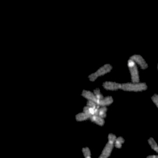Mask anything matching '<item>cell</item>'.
Segmentation results:
<instances>
[{
	"instance_id": "cell-15",
	"label": "cell",
	"mask_w": 158,
	"mask_h": 158,
	"mask_svg": "<svg viewBox=\"0 0 158 158\" xmlns=\"http://www.w3.org/2000/svg\"><path fill=\"white\" fill-rule=\"evenodd\" d=\"M148 143H149V145H150L151 148H152L153 150L158 146L156 142L154 140L153 138H152V137L149 138V140H148Z\"/></svg>"
},
{
	"instance_id": "cell-21",
	"label": "cell",
	"mask_w": 158,
	"mask_h": 158,
	"mask_svg": "<svg viewBox=\"0 0 158 158\" xmlns=\"http://www.w3.org/2000/svg\"></svg>"
},
{
	"instance_id": "cell-18",
	"label": "cell",
	"mask_w": 158,
	"mask_h": 158,
	"mask_svg": "<svg viewBox=\"0 0 158 158\" xmlns=\"http://www.w3.org/2000/svg\"><path fill=\"white\" fill-rule=\"evenodd\" d=\"M152 99L153 101V102L155 104V105H156V107L158 108V95L155 94H154L152 98Z\"/></svg>"
},
{
	"instance_id": "cell-4",
	"label": "cell",
	"mask_w": 158,
	"mask_h": 158,
	"mask_svg": "<svg viewBox=\"0 0 158 158\" xmlns=\"http://www.w3.org/2000/svg\"><path fill=\"white\" fill-rule=\"evenodd\" d=\"M130 59L134 61L135 63L138 64L141 68V69H146L148 68V64L146 63V61L142 56L139 55H134L130 57Z\"/></svg>"
},
{
	"instance_id": "cell-8",
	"label": "cell",
	"mask_w": 158,
	"mask_h": 158,
	"mask_svg": "<svg viewBox=\"0 0 158 158\" xmlns=\"http://www.w3.org/2000/svg\"><path fill=\"white\" fill-rule=\"evenodd\" d=\"M114 101V99L112 96H107L104 98L103 99L100 100L98 102V104L100 107H106L107 105H110Z\"/></svg>"
},
{
	"instance_id": "cell-14",
	"label": "cell",
	"mask_w": 158,
	"mask_h": 158,
	"mask_svg": "<svg viewBox=\"0 0 158 158\" xmlns=\"http://www.w3.org/2000/svg\"><path fill=\"white\" fill-rule=\"evenodd\" d=\"M82 153L85 158H91V152L90 149L88 147L83 148L82 150Z\"/></svg>"
},
{
	"instance_id": "cell-3",
	"label": "cell",
	"mask_w": 158,
	"mask_h": 158,
	"mask_svg": "<svg viewBox=\"0 0 158 158\" xmlns=\"http://www.w3.org/2000/svg\"><path fill=\"white\" fill-rule=\"evenodd\" d=\"M128 67L131 74L132 82L139 83V74L136 63L131 59H129V60L128 61Z\"/></svg>"
},
{
	"instance_id": "cell-5",
	"label": "cell",
	"mask_w": 158,
	"mask_h": 158,
	"mask_svg": "<svg viewBox=\"0 0 158 158\" xmlns=\"http://www.w3.org/2000/svg\"><path fill=\"white\" fill-rule=\"evenodd\" d=\"M114 147V143L108 141V142L106 143L103 150L102 152L101 155L99 156L98 158H108L113 150V148Z\"/></svg>"
},
{
	"instance_id": "cell-9",
	"label": "cell",
	"mask_w": 158,
	"mask_h": 158,
	"mask_svg": "<svg viewBox=\"0 0 158 158\" xmlns=\"http://www.w3.org/2000/svg\"><path fill=\"white\" fill-rule=\"evenodd\" d=\"M90 119L92 122L95 123V124H97L100 126H103L105 123L104 118L100 117L98 115H93L90 117Z\"/></svg>"
},
{
	"instance_id": "cell-2",
	"label": "cell",
	"mask_w": 158,
	"mask_h": 158,
	"mask_svg": "<svg viewBox=\"0 0 158 158\" xmlns=\"http://www.w3.org/2000/svg\"><path fill=\"white\" fill-rule=\"evenodd\" d=\"M112 69V67L109 64H106L102 67H101L100 69H98L95 72L91 74L89 76V79L91 81H94L96 80L98 77L103 76L106 74L110 72Z\"/></svg>"
},
{
	"instance_id": "cell-20",
	"label": "cell",
	"mask_w": 158,
	"mask_h": 158,
	"mask_svg": "<svg viewBox=\"0 0 158 158\" xmlns=\"http://www.w3.org/2000/svg\"><path fill=\"white\" fill-rule=\"evenodd\" d=\"M155 150L156 153H158V146L156 147V148H155V150Z\"/></svg>"
},
{
	"instance_id": "cell-7",
	"label": "cell",
	"mask_w": 158,
	"mask_h": 158,
	"mask_svg": "<svg viewBox=\"0 0 158 158\" xmlns=\"http://www.w3.org/2000/svg\"><path fill=\"white\" fill-rule=\"evenodd\" d=\"M81 95L85 99H88V101H91L95 102L97 104H98V101L96 96H95L94 93H92L91 91H87V90H83L81 93Z\"/></svg>"
},
{
	"instance_id": "cell-12",
	"label": "cell",
	"mask_w": 158,
	"mask_h": 158,
	"mask_svg": "<svg viewBox=\"0 0 158 158\" xmlns=\"http://www.w3.org/2000/svg\"><path fill=\"white\" fill-rule=\"evenodd\" d=\"M106 112H107V108L106 107H102L99 108L98 115L100 117L102 118H105L106 116Z\"/></svg>"
},
{
	"instance_id": "cell-17",
	"label": "cell",
	"mask_w": 158,
	"mask_h": 158,
	"mask_svg": "<svg viewBox=\"0 0 158 158\" xmlns=\"http://www.w3.org/2000/svg\"><path fill=\"white\" fill-rule=\"evenodd\" d=\"M116 138H117L116 136L114 134H109L108 135V141H109V142L114 143L115 140H116Z\"/></svg>"
},
{
	"instance_id": "cell-1",
	"label": "cell",
	"mask_w": 158,
	"mask_h": 158,
	"mask_svg": "<svg viewBox=\"0 0 158 158\" xmlns=\"http://www.w3.org/2000/svg\"><path fill=\"white\" fill-rule=\"evenodd\" d=\"M121 89L125 91L139 92L145 91L147 85L145 83H125L122 84Z\"/></svg>"
},
{
	"instance_id": "cell-19",
	"label": "cell",
	"mask_w": 158,
	"mask_h": 158,
	"mask_svg": "<svg viewBox=\"0 0 158 158\" xmlns=\"http://www.w3.org/2000/svg\"><path fill=\"white\" fill-rule=\"evenodd\" d=\"M147 158H158V155H150L147 157Z\"/></svg>"
},
{
	"instance_id": "cell-11",
	"label": "cell",
	"mask_w": 158,
	"mask_h": 158,
	"mask_svg": "<svg viewBox=\"0 0 158 158\" xmlns=\"http://www.w3.org/2000/svg\"><path fill=\"white\" fill-rule=\"evenodd\" d=\"M125 142V140L122 137H118L116 138L114 142V146L117 148H121L122 144Z\"/></svg>"
},
{
	"instance_id": "cell-10",
	"label": "cell",
	"mask_w": 158,
	"mask_h": 158,
	"mask_svg": "<svg viewBox=\"0 0 158 158\" xmlns=\"http://www.w3.org/2000/svg\"><path fill=\"white\" fill-rule=\"evenodd\" d=\"M91 116L85 113V112H82L81 113H78L76 116H75V118H76V120L77 121H85V120H87L89 118H90Z\"/></svg>"
},
{
	"instance_id": "cell-16",
	"label": "cell",
	"mask_w": 158,
	"mask_h": 158,
	"mask_svg": "<svg viewBox=\"0 0 158 158\" xmlns=\"http://www.w3.org/2000/svg\"><path fill=\"white\" fill-rule=\"evenodd\" d=\"M87 106L91 107V108H97L100 107V106L98 105L97 103H95V102L91 101H88L87 103Z\"/></svg>"
},
{
	"instance_id": "cell-6",
	"label": "cell",
	"mask_w": 158,
	"mask_h": 158,
	"mask_svg": "<svg viewBox=\"0 0 158 158\" xmlns=\"http://www.w3.org/2000/svg\"><path fill=\"white\" fill-rule=\"evenodd\" d=\"M103 86L107 90L117 91L122 88V84L114 81H107L103 83Z\"/></svg>"
},
{
	"instance_id": "cell-13",
	"label": "cell",
	"mask_w": 158,
	"mask_h": 158,
	"mask_svg": "<svg viewBox=\"0 0 158 158\" xmlns=\"http://www.w3.org/2000/svg\"><path fill=\"white\" fill-rule=\"evenodd\" d=\"M94 93L95 94V96H96L98 101L99 102L100 100L103 99L104 98V96H103V94L101 93L100 92V90L99 88H96L94 90Z\"/></svg>"
}]
</instances>
